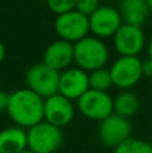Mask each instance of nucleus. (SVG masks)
<instances>
[{"instance_id":"1","label":"nucleus","mask_w":152,"mask_h":153,"mask_svg":"<svg viewBox=\"0 0 152 153\" xmlns=\"http://www.w3.org/2000/svg\"><path fill=\"white\" fill-rule=\"evenodd\" d=\"M8 116L18 126L31 128L45 120V98L31 89H19L11 93Z\"/></svg>"},{"instance_id":"2","label":"nucleus","mask_w":152,"mask_h":153,"mask_svg":"<svg viewBox=\"0 0 152 153\" xmlns=\"http://www.w3.org/2000/svg\"><path fill=\"white\" fill-rule=\"evenodd\" d=\"M109 59L108 47L100 38L85 36L74 43V62L80 69L90 73L105 67Z\"/></svg>"},{"instance_id":"3","label":"nucleus","mask_w":152,"mask_h":153,"mask_svg":"<svg viewBox=\"0 0 152 153\" xmlns=\"http://www.w3.org/2000/svg\"><path fill=\"white\" fill-rule=\"evenodd\" d=\"M28 149L35 153H55L62 146L65 136L62 128L55 126L47 121H40L39 124L28 128L27 130Z\"/></svg>"},{"instance_id":"4","label":"nucleus","mask_w":152,"mask_h":153,"mask_svg":"<svg viewBox=\"0 0 152 153\" xmlns=\"http://www.w3.org/2000/svg\"><path fill=\"white\" fill-rule=\"evenodd\" d=\"M59 78H61V71L50 67L45 62H40L32 65L27 70L26 83L27 87L32 91L43 98H47L59 93Z\"/></svg>"},{"instance_id":"5","label":"nucleus","mask_w":152,"mask_h":153,"mask_svg":"<svg viewBox=\"0 0 152 153\" xmlns=\"http://www.w3.org/2000/svg\"><path fill=\"white\" fill-rule=\"evenodd\" d=\"M131 133L132 126L128 118L115 111L100 121L98 140L105 148H117L121 143L131 137Z\"/></svg>"},{"instance_id":"6","label":"nucleus","mask_w":152,"mask_h":153,"mask_svg":"<svg viewBox=\"0 0 152 153\" xmlns=\"http://www.w3.org/2000/svg\"><path fill=\"white\" fill-rule=\"evenodd\" d=\"M77 108L83 117L93 121H102L115 111L113 98L108 91L89 89L81 98L77 100Z\"/></svg>"},{"instance_id":"7","label":"nucleus","mask_w":152,"mask_h":153,"mask_svg":"<svg viewBox=\"0 0 152 153\" xmlns=\"http://www.w3.org/2000/svg\"><path fill=\"white\" fill-rule=\"evenodd\" d=\"M54 28L59 39L75 43L88 36V32L90 31L89 16L83 15L77 10H72L57 16Z\"/></svg>"},{"instance_id":"8","label":"nucleus","mask_w":152,"mask_h":153,"mask_svg":"<svg viewBox=\"0 0 152 153\" xmlns=\"http://www.w3.org/2000/svg\"><path fill=\"white\" fill-rule=\"evenodd\" d=\"M113 86L123 90L133 87L142 79V61L137 56H124L121 55L110 67Z\"/></svg>"},{"instance_id":"9","label":"nucleus","mask_w":152,"mask_h":153,"mask_svg":"<svg viewBox=\"0 0 152 153\" xmlns=\"http://www.w3.org/2000/svg\"><path fill=\"white\" fill-rule=\"evenodd\" d=\"M113 43L120 55L137 56L145 46V36L142 27L124 23L113 36Z\"/></svg>"},{"instance_id":"10","label":"nucleus","mask_w":152,"mask_h":153,"mask_svg":"<svg viewBox=\"0 0 152 153\" xmlns=\"http://www.w3.org/2000/svg\"><path fill=\"white\" fill-rule=\"evenodd\" d=\"M123 24V18L120 11L112 7H100L89 16V27L90 31L97 38L115 36L117 30Z\"/></svg>"},{"instance_id":"11","label":"nucleus","mask_w":152,"mask_h":153,"mask_svg":"<svg viewBox=\"0 0 152 153\" xmlns=\"http://www.w3.org/2000/svg\"><path fill=\"white\" fill-rule=\"evenodd\" d=\"M74 117V103L72 100L57 93L45 98V121L63 128L72 122Z\"/></svg>"},{"instance_id":"12","label":"nucleus","mask_w":152,"mask_h":153,"mask_svg":"<svg viewBox=\"0 0 152 153\" xmlns=\"http://www.w3.org/2000/svg\"><path fill=\"white\" fill-rule=\"evenodd\" d=\"M89 86V73L80 67L66 69L61 73L59 78V93L72 101H77L88 90Z\"/></svg>"},{"instance_id":"13","label":"nucleus","mask_w":152,"mask_h":153,"mask_svg":"<svg viewBox=\"0 0 152 153\" xmlns=\"http://www.w3.org/2000/svg\"><path fill=\"white\" fill-rule=\"evenodd\" d=\"M50 67L58 70H66L72 62H74V43L59 39L50 43L43 53V61Z\"/></svg>"},{"instance_id":"14","label":"nucleus","mask_w":152,"mask_h":153,"mask_svg":"<svg viewBox=\"0 0 152 153\" xmlns=\"http://www.w3.org/2000/svg\"><path fill=\"white\" fill-rule=\"evenodd\" d=\"M28 148L27 132L22 126L0 130V153H20Z\"/></svg>"},{"instance_id":"15","label":"nucleus","mask_w":152,"mask_h":153,"mask_svg":"<svg viewBox=\"0 0 152 153\" xmlns=\"http://www.w3.org/2000/svg\"><path fill=\"white\" fill-rule=\"evenodd\" d=\"M150 13L147 0H121L120 15L127 24L142 27Z\"/></svg>"},{"instance_id":"16","label":"nucleus","mask_w":152,"mask_h":153,"mask_svg":"<svg viewBox=\"0 0 152 153\" xmlns=\"http://www.w3.org/2000/svg\"><path fill=\"white\" fill-rule=\"evenodd\" d=\"M113 108H115V113L121 114V116L128 118V117H132L137 113L140 108V102L135 93L129 91V90H124L113 98Z\"/></svg>"},{"instance_id":"17","label":"nucleus","mask_w":152,"mask_h":153,"mask_svg":"<svg viewBox=\"0 0 152 153\" xmlns=\"http://www.w3.org/2000/svg\"><path fill=\"white\" fill-rule=\"evenodd\" d=\"M89 86H90V89H94V90L108 91L113 86L110 70L101 67V69L90 71L89 73Z\"/></svg>"},{"instance_id":"18","label":"nucleus","mask_w":152,"mask_h":153,"mask_svg":"<svg viewBox=\"0 0 152 153\" xmlns=\"http://www.w3.org/2000/svg\"><path fill=\"white\" fill-rule=\"evenodd\" d=\"M115 153H152V145L140 138L129 137L115 148Z\"/></svg>"},{"instance_id":"19","label":"nucleus","mask_w":152,"mask_h":153,"mask_svg":"<svg viewBox=\"0 0 152 153\" xmlns=\"http://www.w3.org/2000/svg\"><path fill=\"white\" fill-rule=\"evenodd\" d=\"M47 5L54 13L61 15V13L75 10L77 0H47Z\"/></svg>"},{"instance_id":"20","label":"nucleus","mask_w":152,"mask_h":153,"mask_svg":"<svg viewBox=\"0 0 152 153\" xmlns=\"http://www.w3.org/2000/svg\"><path fill=\"white\" fill-rule=\"evenodd\" d=\"M100 7H101L100 5V0H77L75 10L80 11L81 13H83L86 16H90Z\"/></svg>"},{"instance_id":"21","label":"nucleus","mask_w":152,"mask_h":153,"mask_svg":"<svg viewBox=\"0 0 152 153\" xmlns=\"http://www.w3.org/2000/svg\"><path fill=\"white\" fill-rule=\"evenodd\" d=\"M142 70H143V76L152 79V59L148 56L145 61H142Z\"/></svg>"},{"instance_id":"22","label":"nucleus","mask_w":152,"mask_h":153,"mask_svg":"<svg viewBox=\"0 0 152 153\" xmlns=\"http://www.w3.org/2000/svg\"><path fill=\"white\" fill-rule=\"evenodd\" d=\"M10 95L11 94L0 90V111H7L8 103H10Z\"/></svg>"},{"instance_id":"23","label":"nucleus","mask_w":152,"mask_h":153,"mask_svg":"<svg viewBox=\"0 0 152 153\" xmlns=\"http://www.w3.org/2000/svg\"><path fill=\"white\" fill-rule=\"evenodd\" d=\"M4 58H5V47H4V45H3V42L0 40V65L3 63Z\"/></svg>"},{"instance_id":"24","label":"nucleus","mask_w":152,"mask_h":153,"mask_svg":"<svg viewBox=\"0 0 152 153\" xmlns=\"http://www.w3.org/2000/svg\"><path fill=\"white\" fill-rule=\"evenodd\" d=\"M148 56L152 59V38H151L150 43H148Z\"/></svg>"},{"instance_id":"25","label":"nucleus","mask_w":152,"mask_h":153,"mask_svg":"<svg viewBox=\"0 0 152 153\" xmlns=\"http://www.w3.org/2000/svg\"><path fill=\"white\" fill-rule=\"evenodd\" d=\"M147 4L148 8H150V12H152V0H147Z\"/></svg>"},{"instance_id":"26","label":"nucleus","mask_w":152,"mask_h":153,"mask_svg":"<svg viewBox=\"0 0 152 153\" xmlns=\"http://www.w3.org/2000/svg\"><path fill=\"white\" fill-rule=\"evenodd\" d=\"M20 153H35V152H32L31 149H28V148H27L26 151H23V152H20Z\"/></svg>"}]
</instances>
